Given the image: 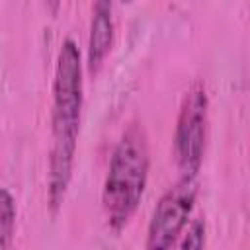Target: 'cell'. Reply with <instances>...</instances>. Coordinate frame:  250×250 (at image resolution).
Segmentation results:
<instances>
[{
    "mask_svg": "<svg viewBox=\"0 0 250 250\" xmlns=\"http://www.w3.org/2000/svg\"><path fill=\"white\" fill-rule=\"evenodd\" d=\"M82 61L74 39L66 37L61 43L55 78H53V111L51 129L53 145L49 154V178H47V201L53 215L61 209L74 166L80 113H82Z\"/></svg>",
    "mask_w": 250,
    "mask_h": 250,
    "instance_id": "cell-1",
    "label": "cell"
},
{
    "mask_svg": "<svg viewBox=\"0 0 250 250\" xmlns=\"http://www.w3.org/2000/svg\"><path fill=\"white\" fill-rule=\"evenodd\" d=\"M148 143L141 123L133 121L121 133L107 166L102 205L111 230L121 232L135 215L148 180Z\"/></svg>",
    "mask_w": 250,
    "mask_h": 250,
    "instance_id": "cell-2",
    "label": "cell"
},
{
    "mask_svg": "<svg viewBox=\"0 0 250 250\" xmlns=\"http://www.w3.org/2000/svg\"><path fill=\"white\" fill-rule=\"evenodd\" d=\"M207 115L209 100L205 86L195 80L184 94L174 133L176 162L186 178H197L203 162L205 139H207Z\"/></svg>",
    "mask_w": 250,
    "mask_h": 250,
    "instance_id": "cell-3",
    "label": "cell"
},
{
    "mask_svg": "<svg viewBox=\"0 0 250 250\" xmlns=\"http://www.w3.org/2000/svg\"><path fill=\"white\" fill-rule=\"evenodd\" d=\"M197 197V178L182 176L158 199L148 229L145 250H172L184 232Z\"/></svg>",
    "mask_w": 250,
    "mask_h": 250,
    "instance_id": "cell-4",
    "label": "cell"
},
{
    "mask_svg": "<svg viewBox=\"0 0 250 250\" xmlns=\"http://www.w3.org/2000/svg\"><path fill=\"white\" fill-rule=\"evenodd\" d=\"M113 6L111 2L100 0L92 8V21H90V33H88V70L90 74H96L107 57L111 43H113Z\"/></svg>",
    "mask_w": 250,
    "mask_h": 250,
    "instance_id": "cell-5",
    "label": "cell"
},
{
    "mask_svg": "<svg viewBox=\"0 0 250 250\" xmlns=\"http://www.w3.org/2000/svg\"><path fill=\"white\" fill-rule=\"evenodd\" d=\"M14 230H16V203H14L12 193L6 188H2V191H0V240H2V250H12Z\"/></svg>",
    "mask_w": 250,
    "mask_h": 250,
    "instance_id": "cell-6",
    "label": "cell"
},
{
    "mask_svg": "<svg viewBox=\"0 0 250 250\" xmlns=\"http://www.w3.org/2000/svg\"><path fill=\"white\" fill-rule=\"evenodd\" d=\"M180 250H205V221L193 219L182 238Z\"/></svg>",
    "mask_w": 250,
    "mask_h": 250,
    "instance_id": "cell-7",
    "label": "cell"
}]
</instances>
